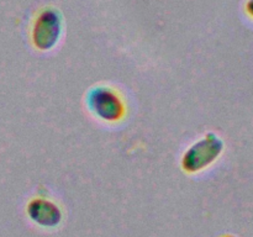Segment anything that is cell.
I'll list each match as a JSON object with an SVG mask.
<instances>
[{
  "instance_id": "5b68a950",
  "label": "cell",
  "mask_w": 253,
  "mask_h": 237,
  "mask_svg": "<svg viewBox=\"0 0 253 237\" xmlns=\"http://www.w3.org/2000/svg\"><path fill=\"white\" fill-rule=\"evenodd\" d=\"M247 10L251 15H253V0H250V2L247 4Z\"/></svg>"
},
{
  "instance_id": "7a4b0ae2",
  "label": "cell",
  "mask_w": 253,
  "mask_h": 237,
  "mask_svg": "<svg viewBox=\"0 0 253 237\" xmlns=\"http://www.w3.org/2000/svg\"><path fill=\"white\" fill-rule=\"evenodd\" d=\"M224 151V142L214 132H209L185 150L180 164L184 172L199 173L212 164Z\"/></svg>"
},
{
  "instance_id": "3957f363",
  "label": "cell",
  "mask_w": 253,
  "mask_h": 237,
  "mask_svg": "<svg viewBox=\"0 0 253 237\" xmlns=\"http://www.w3.org/2000/svg\"><path fill=\"white\" fill-rule=\"evenodd\" d=\"M62 31L63 21L58 10L44 7L35 17L31 31L32 44L41 52L51 51L58 44Z\"/></svg>"
},
{
  "instance_id": "277c9868",
  "label": "cell",
  "mask_w": 253,
  "mask_h": 237,
  "mask_svg": "<svg viewBox=\"0 0 253 237\" xmlns=\"http://www.w3.org/2000/svg\"><path fill=\"white\" fill-rule=\"evenodd\" d=\"M27 215L42 227H54L62 220V211L58 205L42 198H35L29 202Z\"/></svg>"
},
{
  "instance_id": "6da1fadb",
  "label": "cell",
  "mask_w": 253,
  "mask_h": 237,
  "mask_svg": "<svg viewBox=\"0 0 253 237\" xmlns=\"http://www.w3.org/2000/svg\"><path fill=\"white\" fill-rule=\"evenodd\" d=\"M88 110L96 118L105 122H119L126 115V104L116 89L108 85H96L85 95Z\"/></svg>"
}]
</instances>
